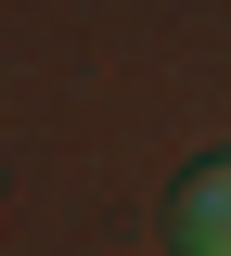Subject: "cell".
<instances>
[{
  "instance_id": "obj_1",
  "label": "cell",
  "mask_w": 231,
  "mask_h": 256,
  "mask_svg": "<svg viewBox=\"0 0 231 256\" xmlns=\"http://www.w3.org/2000/svg\"><path fill=\"white\" fill-rule=\"evenodd\" d=\"M167 244L180 256H231V166H193L167 192Z\"/></svg>"
}]
</instances>
